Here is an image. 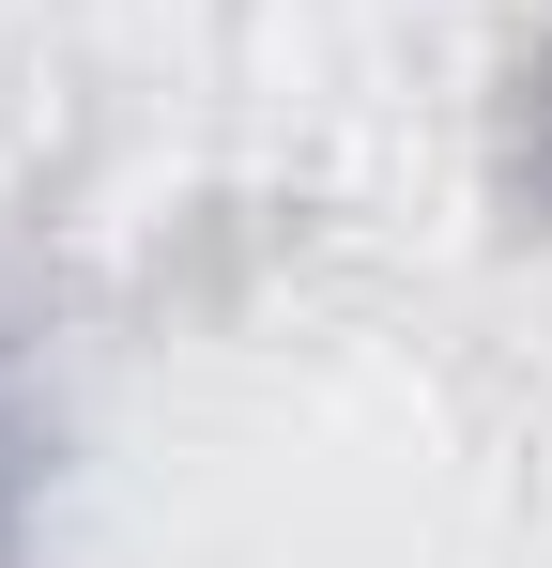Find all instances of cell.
<instances>
[{
    "label": "cell",
    "instance_id": "obj_1",
    "mask_svg": "<svg viewBox=\"0 0 552 568\" xmlns=\"http://www.w3.org/2000/svg\"><path fill=\"white\" fill-rule=\"evenodd\" d=\"M538 93H552V78H538Z\"/></svg>",
    "mask_w": 552,
    "mask_h": 568
}]
</instances>
